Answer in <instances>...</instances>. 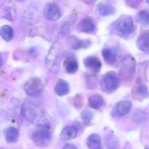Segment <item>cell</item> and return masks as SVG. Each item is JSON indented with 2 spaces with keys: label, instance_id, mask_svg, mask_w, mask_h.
I'll return each instance as SVG.
<instances>
[{
  "label": "cell",
  "instance_id": "obj_25",
  "mask_svg": "<svg viewBox=\"0 0 149 149\" xmlns=\"http://www.w3.org/2000/svg\"><path fill=\"white\" fill-rule=\"evenodd\" d=\"M81 118L84 122L86 123H88L91 121L93 118V114L90 110L86 109L81 112Z\"/></svg>",
  "mask_w": 149,
  "mask_h": 149
},
{
  "label": "cell",
  "instance_id": "obj_9",
  "mask_svg": "<svg viewBox=\"0 0 149 149\" xmlns=\"http://www.w3.org/2000/svg\"><path fill=\"white\" fill-rule=\"evenodd\" d=\"M132 103L129 100L122 101L116 103L114 108V113L119 117H123L130 112Z\"/></svg>",
  "mask_w": 149,
  "mask_h": 149
},
{
  "label": "cell",
  "instance_id": "obj_17",
  "mask_svg": "<svg viewBox=\"0 0 149 149\" xmlns=\"http://www.w3.org/2000/svg\"><path fill=\"white\" fill-rule=\"evenodd\" d=\"M87 145L89 149H102L100 137L96 134H91L87 140Z\"/></svg>",
  "mask_w": 149,
  "mask_h": 149
},
{
  "label": "cell",
  "instance_id": "obj_32",
  "mask_svg": "<svg viewBox=\"0 0 149 149\" xmlns=\"http://www.w3.org/2000/svg\"><path fill=\"white\" fill-rule=\"evenodd\" d=\"M146 2L148 3V4H149V1H146Z\"/></svg>",
  "mask_w": 149,
  "mask_h": 149
},
{
  "label": "cell",
  "instance_id": "obj_2",
  "mask_svg": "<svg viewBox=\"0 0 149 149\" xmlns=\"http://www.w3.org/2000/svg\"><path fill=\"white\" fill-rule=\"evenodd\" d=\"M52 134L50 127L48 125L42 126L40 129L34 132L32 138L36 145L39 147H47L51 141Z\"/></svg>",
  "mask_w": 149,
  "mask_h": 149
},
{
  "label": "cell",
  "instance_id": "obj_5",
  "mask_svg": "<svg viewBox=\"0 0 149 149\" xmlns=\"http://www.w3.org/2000/svg\"><path fill=\"white\" fill-rule=\"evenodd\" d=\"M16 17L17 9L15 3L10 1L3 2L0 5V18L13 22Z\"/></svg>",
  "mask_w": 149,
  "mask_h": 149
},
{
  "label": "cell",
  "instance_id": "obj_28",
  "mask_svg": "<svg viewBox=\"0 0 149 149\" xmlns=\"http://www.w3.org/2000/svg\"><path fill=\"white\" fill-rule=\"evenodd\" d=\"M63 149H77L76 147L71 143H67L64 146Z\"/></svg>",
  "mask_w": 149,
  "mask_h": 149
},
{
  "label": "cell",
  "instance_id": "obj_29",
  "mask_svg": "<svg viewBox=\"0 0 149 149\" xmlns=\"http://www.w3.org/2000/svg\"><path fill=\"white\" fill-rule=\"evenodd\" d=\"M29 53L31 56H35L36 54V51L34 49H31L29 51Z\"/></svg>",
  "mask_w": 149,
  "mask_h": 149
},
{
  "label": "cell",
  "instance_id": "obj_20",
  "mask_svg": "<svg viewBox=\"0 0 149 149\" xmlns=\"http://www.w3.org/2000/svg\"><path fill=\"white\" fill-rule=\"evenodd\" d=\"M5 137L6 141L8 142H15L19 138V132L15 128L10 127L6 129Z\"/></svg>",
  "mask_w": 149,
  "mask_h": 149
},
{
  "label": "cell",
  "instance_id": "obj_12",
  "mask_svg": "<svg viewBox=\"0 0 149 149\" xmlns=\"http://www.w3.org/2000/svg\"><path fill=\"white\" fill-rule=\"evenodd\" d=\"M58 45L57 43H55L50 49L49 52L46 56L45 59V64L49 69H51L56 60L58 53Z\"/></svg>",
  "mask_w": 149,
  "mask_h": 149
},
{
  "label": "cell",
  "instance_id": "obj_33",
  "mask_svg": "<svg viewBox=\"0 0 149 149\" xmlns=\"http://www.w3.org/2000/svg\"></svg>",
  "mask_w": 149,
  "mask_h": 149
},
{
  "label": "cell",
  "instance_id": "obj_7",
  "mask_svg": "<svg viewBox=\"0 0 149 149\" xmlns=\"http://www.w3.org/2000/svg\"><path fill=\"white\" fill-rule=\"evenodd\" d=\"M103 83L104 87L109 92H114L119 87L120 80L116 73L109 72L103 77Z\"/></svg>",
  "mask_w": 149,
  "mask_h": 149
},
{
  "label": "cell",
  "instance_id": "obj_26",
  "mask_svg": "<svg viewBox=\"0 0 149 149\" xmlns=\"http://www.w3.org/2000/svg\"><path fill=\"white\" fill-rule=\"evenodd\" d=\"M90 42L88 40H81L79 39H75L73 45L74 50H78L80 48H86L89 46Z\"/></svg>",
  "mask_w": 149,
  "mask_h": 149
},
{
  "label": "cell",
  "instance_id": "obj_23",
  "mask_svg": "<svg viewBox=\"0 0 149 149\" xmlns=\"http://www.w3.org/2000/svg\"><path fill=\"white\" fill-rule=\"evenodd\" d=\"M79 67V64L75 59H68L65 63V70L69 73H74L77 71Z\"/></svg>",
  "mask_w": 149,
  "mask_h": 149
},
{
  "label": "cell",
  "instance_id": "obj_14",
  "mask_svg": "<svg viewBox=\"0 0 149 149\" xmlns=\"http://www.w3.org/2000/svg\"><path fill=\"white\" fill-rule=\"evenodd\" d=\"M78 132V128L75 126L65 127L61 132L60 138L62 141H71L76 137Z\"/></svg>",
  "mask_w": 149,
  "mask_h": 149
},
{
  "label": "cell",
  "instance_id": "obj_4",
  "mask_svg": "<svg viewBox=\"0 0 149 149\" xmlns=\"http://www.w3.org/2000/svg\"><path fill=\"white\" fill-rule=\"evenodd\" d=\"M24 117L31 123L36 124L40 121L41 113L36 106L29 103H24L22 107Z\"/></svg>",
  "mask_w": 149,
  "mask_h": 149
},
{
  "label": "cell",
  "instance_id": "obj_10",
  "mask_svg": "<svg viewBox=\"0 0 149 149\" xmlns=\"http://www.w3.org/2000/svg\"><path fill=\"white\" fill-rule=\"evenodd\" d=\"M83 64L85 67L94 73L99 72L102 66L100 59L94 56H90L84 59Z\"/></svg>",
  "mask_w": 149,
  "mask_h": 149
},
{
  "label": "cell",
  "instance_id": "obj_27",
  "mask_svg": "<svg viewBox=\"0 0 149 149\" xmlns=\"http://www.w3.org/2000/svg\"><path fill=\"white\" fill-rule=\"evenodd\" d=\"M128 4L132 8H136L141 3L142 1H128Z\"/></svg>",
  "mask_w": 149,
  "mask_h": 149
},
{
  "label": "cell",
  "instance_id": "obj_22",
  "mask_svg": "<svg viewBox=\"0 0 149 149\" xmlns=\"http://www.w3.org/2000/svg\"><path fill=\"white\" fill-rule=\"evenodd\" d=\"M136 20L144 26L149 25V11L145 10H141L136 15Z\"/></svg>",
  "mask_w": 149,
  "mask_h": 149
},
{
  "label": "cell",
  "instance_id": "obj_8",
  "mask_svg": "<svg viewBox=\"0 0 149 149\" xmlns=\"http://www.w3.org/2000/svg\"><path fill=\"white\" fill-rule=\"evenodd\" d=\"M61 9L58 4L54 3L46 4L45 8L44 15L48 20L57 21L61 17Z\"/></svg>",
  "mask_w": 149,
  "mask_h": 149
},
{
  "label": "cell",
  "instance_id": "obj_11",
  "mask_svg": "<svg viewBox=\"0 0 149 149\" xmlns=\"http://www.w3.org/2000/svg\"><path fill=\"white\" fill-rule=\"evenodd\" d=\"M139 50L149 53V30L143 31L138 37L136 43Z\"/></svg>",
  "mask_w": 149,
  "mask_h": 149
},
{
  "label": "cell",
  "instance_id": "obj_21",
  "mask_svg": "<svg viewBox=\"0 0 149 149\" xmlns=\"http://www.w3.org/2000/svg\"><path fill=\"white\" fill-rule=\"evenodd\" d=\"M0 36L7 42L10 41L14 36V31L11 26L4 25L0 28Z\"/></svg>",
  "mask_w": 149,
  "mask_h": 149
},
{
  "label": "cell",
  "instance_id": "obj_30",
  "mask_svg": "<svg viewBox=\"0 0 149 149\" xmlns=\"http://www.w3.org/2000/svg\"><path fill=\"white\" fill-rule=\"evenodd\" d=\"M3 64V59L2 58L1 55V53H0V67Z\"/></svg>",
  "mask_w": 149,
  "mask_h": 149
},
{
  "label": "cell",
  "instance_id": "obj_1",
  "mask_svg": "<svg viewBox=\"0 0 149 149\" xmlns=\"http://www.w3.org/2000/svg\"><path fill=\"white\" fill-rule=\"evenodd\" d=\"M135 71V61L133 57L128 56L123 60L120 70V75L122 81L125 84H131L134 80Z\"/></svg>",
  "mask_w": 149,
  "mask_h": 149
},
{
  "label": "cell",
  "instance_id": "obj_13",
  "mask_svg": "<svg viewBox=\"0 0 149 149\" xmlns=\"http://www.w3.org/2000/svg\"><path fill=\"white\" fill-rule=\"evenodd\" d=\"M79 29L86 33H92L95 29V24L93 19L89 17H86L81 20L79 23Z\"/></svg>",
  "mask_w": 149,
  "mask_h": 149
},
{
  "label": "cell",
  "instance_id": "obj_16",
  "mask_svg": "<svg viewBox=\"0 0 149 149\" xmlns=\"http://www.w3.org/2000/svg\"><path fill=\"white\" fill-rule=\"evenodd\" d=\"M102 55L104 61L107 64H113L117 59V52L113 49L110 48H105L102 50Z\"/></svg>",
  "mask_w": 149,
  "mask_h": 149
},
{
  "label": "cell",
  "instance_id": "obj_31",
  "mask_svg": "<svg viewBox=\"0 0 149 149\" xmlns=\"http://www.w3.org/2000/svg\"><path fill=\"white\" fill-rule=\"evenodd\" d=\"M145 149H149V145L147 146V147L145 148Z\"/></svg>",
  "mask_w": 149,
  "mask_h": 149
},
{
  "label": "cell",
  "instance_id": "obj_3",
  "mask_svg": "<svg viewBox=\"0 0 149 149\" xmlns=\"http://www.w3.org/2000/svg\"><path fill=\"white\" fill-rule=\"evenodd\" d=\"M135 28L133 19L129 16L120 18L115 25V30L122 36L127 37L134 31Z\"/></svg>",
  "mask_w": 149,
  "mask_h": 149
},
{
  "label": "cell",
  "instance_id": "obj_18",
  "mask_svg": "<svg viewBox=\"0 0 149 149\" xmlns=\"http://www.w3.org/2000/svg\"><path fill=\"white\" fill-rule=\"evenodd\" d=\"M88 105L93 109H100L104 104L103 98L99 94H94L89 97L88 99Z\"/></svg>",
  "mask_w": 149,
  "mask_h": 149
},
{
  "label": "cell",
  "instance_id": "obj_24",
  "mask_svg": "<svg viewBox=\"0 0 149 149\" xmlns=\"http://www.w3.org/2000/svg\"><path fill=\"white\" fill-rule=\"evenodd\" d=\"M99 9L101 15L104 16L112 15L115 11L114 8L112 5L104 3L100 4Z\"/></svg>",
  "mask_w": 149,
  "mask_h": 149
},
{
  "label": "cell",
  "instance_id": "obj_19",
  "mask_svg": "<svg viewBox=\"0 0 149 149\" xmlns=\"http://www.w3.org/2000/svg\"><path fill=\"white\" fill-rule=\"evenodd\" d=\"M55 92L59 96L68 94L70 91L69 84L65 80H60L58 82L55 88Z\"/></svg>",
  "mask_w": 149,
  "mask_h": 149
},
{
  "label": "cell",
  "instance_id": "obj_15",
  "mask_svg": "<svg viewBox=\"0 0 149 149\" xmlns=\"http://www.w3.org/2000/svg\"><path fill=\"white\" fill-rule=\"evenodd\" d=\"M148 93V88L146 85L141 83H137L133 87L132 94L133 97L136 99H142L145 98Z\"/></svg>",
  "mask_w": 149,
  "mask_h": 149
},
{
  "label": "cell",
  "instance_id": "obj_6",
  "mask_svg": "<svg viewBox=\"0 0 149 149\" xmlns=\"http://www.w3.org/2000/svg\"><path fill=\"white\" fill-rule=\"evenodd\" d=\"M42 80L38 78H32L25 83L24 90L27 95L30 97H38L40 95L43 89Z\"/></svg>",
  "mask_w": 149,
  "mask_h": 149
}]
</instances>
